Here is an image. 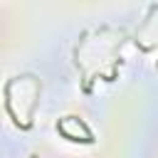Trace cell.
Segmentation results:
<instances>
[{"instance_id":"1","label":"cell","mask_w":158,"mask_h":158,"mask_svg":"<svg viewBox=\"0 0 158 158\" xmlns=\"http://www.w3.org/2000/svg\"><path fill=\"white\" fill-rule=\"evenodd\" d=\"M30 158H37V156H35V153H32V156H30Z\"/></svg>"}]
</instances>
